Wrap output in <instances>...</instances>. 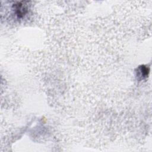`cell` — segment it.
Returning a JSON list of instances; mask_svg holds the SVG:
<instances>
[{
	"label": "cell",
	"instance_id": "2",
	"mask_svg": "<svg viewBox=\"0 0 152 152\" xmlns=\"http://www.w3.org/2000/svg\"><path fill=\"white\" fill-rule=\"evenodd\" d=\"M149 72V69L145 66H141L138 69V75L142 78H145Z\"/></svg>",
	"mask_w": 152,
	"mask_h": 152
},
{
	"label": "cell",
	"instance_id": "1",
	"mask_svg": "<svg viewBox=\"0 0 152 152\" xmlns=\"http://www.w3.org/2000/svg\"><path fill=\"white\" fill-rule=\"evenodd\" d=\"M15 14L18 18H22L27 12V7L24 2H18L14 5Z\"/></svg>",
	"mask_w": 152,
	"mask_h": 152
}]
</instances>
